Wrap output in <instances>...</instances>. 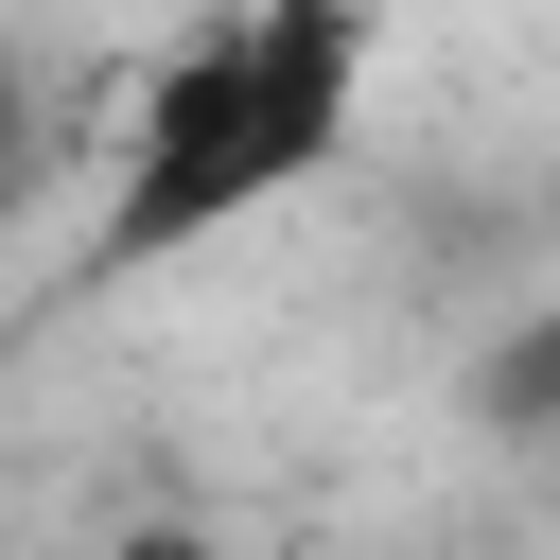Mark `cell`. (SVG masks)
<instances>
[{
	"mask_svg": "<svg viewBox=\"0 0 560 560\" xmlns=\"http://www.w3.org/2000/svg\"><path fill=\"white\" fill-rule=\"evenodd\" d=\"M350 122H368V0H210L105 140L88 280H158V262L228 245L245 210L315 192L350 158Z\"/></svg>",
	"mask_w": 560,
	"mask_h": 560,
	"instance_id": "cell-1",
	"label": "cell"
},
{
	"mask_svg": "<svg viewBox=\"0 0 560 560\" xmlns=\"http://www.w3.org/2000/svg\"><path fill=\"white\" fill-rule=\"evenodd\" d=\"M472 420H508V438H542V420H560V315H525V332L472 368Z\"/></svg>",
	"mask_w": 560,
	"mask_h": 560,
	"instance_id": "cell-2",
	"label": "cell"
},
{
	"mask_svg": "<svg viewBox=\"0 0 560 560\" xmlns=\"http://www.w3.org/2000/svg\"><path fill=\"white\" fill-rule=\"evenodd\" d=\"M35 158H52V140H35V70H18V52H0V210H18V192H35Z\"/></svg>",
	"mask_w": 560,
	"mask_h": 560,
	"instance_id": "cell-3",
	"label": "cell"
},
{
	"mask_svg": "<svg viewBox=\"0 0 560 560\" xmlns=\"http://www.w3.org/2000/svg\"><path fill=\"white\" fill-rule=\"evenodd\" d=\"M105 560H228V542H210V525H122Z\"/></svg>",
	"mask_w": 560,
	"mask_h": 560,
	"instance_id": "cell-4",
	"label": "cell"
}]
</instances>
